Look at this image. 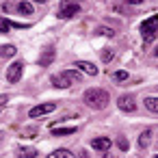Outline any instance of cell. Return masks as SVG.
I'll use <instances>...</instances> for the list:
<instances>
[{
    "label": "cell",
    "mask_w": 158,
    "mask_h": 158,
    "mask_svg": "<svg viewBox=\"0 0 158 158\" xmlns=\"http://www.w3.org/2000/svg\"><path fill=\"white\" fill-rule=\"evenodd\" d=\"M82 100H85V104L91 106V108H104V106L108 104L110 95H108V91H104V89H87L85 95H82Z\"/></svg>",
    "instance_id": "obj_1"
},
{
    "label": "cell",
    "mask_w": 158,
    "mask_h": 158,
    "mask_svg": "<svg viewBox=\"0 0 158 158\" xmlns=\"http://www.w3.org/2000/svg\"><path fill=\"white\" fill-rule=\"evenodd\" d=\"M139 31H141L143 39H145V41H149V39L154 37V33L158 31V13H156V15H149L147 20H143V22H141V26H139Z\"/></svg>",
    "instance_id": "obj_2"
},
{
    "label": "cell",
    "mask_w": 158,
    "mask_h": 158,
    "mask_svg": "<svg viewBox=\"0 0 158 158\" xmlns=\"http://www.w3.org/2000/svg\"><path fill=\"white\" fill-rule=\"evenodd\" d=\"M54 108H56V104H54V102H46V104H39V106L31 108V110H28V117H31V119H37V117H44V115L52 113Z\"/></svg>",
    "instance_id": "obj_3"
},
{
    "label": "cell",
    "mask_w": 158,
    "mask_h": 158,
    "mask_svg": "<svg viewBox=\"0 0 158 158\" xmlns=\"http://www.w3.org/2000/svg\"><path fill=\"white\" fill-rule=\"evenodd\" d=\"M117 106H119V110H123V113H132V110L136 108V100H134V95H121V98L117 100Z\"/></svg>",
    "instance_id": "obj_4"
},
{
    "label": "cell",
    "mask_w": 158,
    "mask_h": 158,
    "mask_svg": "<svg viewBox=\"0 0 158 158\" xmlns=\"http://www.w3.org/2000/svg\"><path fill=\"white\" fill-rule=\"evenodd\" d=\"M22 69H24V65L18 61V63H13L9 69H7V80L9 82H18L20 78H22Z\"/></svg>",
    "instance_id": "obj_5"
},
{
    "label": "cell",
    "mask_w": 158,
    "mask_h": 158,
    "mask_svg": "<svg viewBox=\"0 0 158 158\" xmlns=\"http://www.w3.org/2000/svg\"><path fill=\"white\" fill-rule=\"evenodd\" d=\"M91 147L98 149V152H108L110 149V139L108 136H95L91 141Z\"/></svg>",
    "instance_id": "obj_6"
},
{
    "label": "cell",
    "mask_w": 158,
    "mask_h": 158,
    "mask_svg": "<svg viewBox=\"0 0 158 158\" xmlns=\"http://www.w3.org/2000/svg\"><path fill=\"white\" fill-rule=\"evenodd\" d=\"M78 11H80V7H78L76 2H72V5H63V9H61V13H59V15H61L63 20H67V18H74Z\"/></svg>",
    "instance_id": "obj_7"
},
{
    "label": "cell",
    "mask_w": 158,
    "mask_h": 158,
    "mask_svg": "<svg viewBox=\"0 0 158 158\" xmlns=\"http://www.w3.org/2000/svg\"><path fill=\"white\" fill-rule=\"evenodd\" d=\"M76 67L82 69V72L89 74V76H98V67H95L91 61H76Z\"/></svg>",
    "instance_id": "obj_8"
},
{
    "label": "cell",
    "mask_w": 158,
    "mask_h": 158,
    "mask_svg": "<svg viewBox=\"0 0 158 158\" xmlns=\"http://www.w3.org/2000/svg\"><path fill=\"white\" fill-rule=\"evenodd\" d=\"M52 85L56 87V89H69V80H67V76L61 72V74H56V76H52Z\"/></svg>",
    "instance_id": "obj_9"
},
{
    "label": "cell",
    "mask_w": 158,
    "mask_h": 158,
    "mask_svg": "<svg viewBox=\"0 0 158 158\" xmlns=\"http://www.w3.org/2000/svg\"><path fill=\"white\" fill-rule=\"evenodd\" d=\"M18 158H37L35 147H18Z\"/></svg>",
    "instance_id": "obj_10"
},
{
    "label": "cell",
    "mask_w": 158,
    "mask_h": 158,
    "mask_svg": "<svg viewBox=\"0 0 158 158\" xmlns=\"http://www.w3.org/2000/svg\"><path fill=\"white\" fill-rule=\"evenodd\" d=\"M52 59H54V48L46 46V48H44V56L39 59V63H41V65H48V63H50Z\"/></svg>",
    "instance_id": "obj_11"
},
{
    "label": "cell",
    "mask_w": 158,
    "mask_h": 158,
    "mask_svg": "<svg viewBox=\"0 0 158 158\" xmlns=\"http://www.w3.org/2000/svg\"><path fill=\"white\" fill-rule=\"evenodd\" d=\"M74 132H76L74 126H69V128H52V134L54 136H67V134H74Z\"/></svg>",
    "instance_id": "obj_12"
},
{
    "label": "cell",
    "mask_w": 158,
    "mask_h": 158,
    "mask_svg": "<svg viewBox=\"0 0 158 158\" xmlns=\"http://www.w3.org/2000/svg\"><path fill=\"white\" fill-rule=\"evenodd\" d=\"M15 52H18L15 46H0V56H2V59H11Z\"/></svg>",
    "instance_id": "obj_13"
},
{
    "label": "cell",
    "mask_w": 158,
    "mask_h": 158,
    "mask_svg": "<svg viewBox=\"0 0 158 158\" xmlns=\"http://www.w3.org/2000/svg\"><path fill=\"white\" fill-rule=\"evenodd\" d=\"M18 13L31 15V13H33V2H18Z\"/></svg>",
    "instance_id": "obj_14"
},
{
    "label": "cell",
    "mask_w": 158,
    "mask_h": 158,
    "mask_svg": "<svg viewBox=\"0 0 158 158\" xmlns=\"http://www.w3.org/2000/svg\"><path fill=\"white\" fill-rule=\"evenodd\" d=\"M48 158H74V154L69 149H54Z\"/></svg>",
    "instance_id": "obj_15"
},
{
    "label": "cell",
    "mask_w": 158,
    "mask_h": 158,
    "mask_svg": "<svg viewBox=\"0 0 158 158\" xmlns=\"http://www.w3.org/2000/svg\"><path fill=\"white\" fill-rule=\"evenodd\" d=\"M143 104L147 106V110L158 113V98H145V102H143Z\"/></svg>",
    "instance_id": "obj_16"
},
{
    "label": "cell",
    "mask_w": 158,
    "mask_h": 158,
    "mask_svg": "<svg viewBox=\"0 0 158 158\" xmlns=\"http://www.w3.org/2000/svg\"><path fill=\"white\" fill-rule=\"evenodd\" d=\"M95 35H98V37H113L115 31L108 28V26H100V28H95Z\"/></svg>",
    "instance_id": "obj_17"
},
{
    "label": "cell",
    "mask_w": 158,
    "mask_h": 158,
    "mask_svg": "<svg viewBox=\"0 0 158 158\" xmlns=\"http://www.w3.org/2000/svg\"><path fill=\"white\" fill-rule=\"evenodd\" d=\"M149 139H152V132L145 130V132L139 136V145H141V147H147V145H149Z\"/></svg>",
    "instance_id": "obj_18"
},
{
    "label": "cell",
    "mask_w": 158,
    "mask_h": 158,
    "mask_svg": "<svg viewBox=\"0 0 158 158\" xmlns=\"http://www.w3.org/2000/svg\"><path fill=\"white\" fill-rule=\"evenodd\" d=\"M63 74L67 76V80H69V82H80V80H82V78H80V74H76V72H72V69H65Z\"/></svg>",
    "instance_id": "obj_19"
},
{
    "label": "cell",
    "mask_w": 158,
    "mask_h": 158,
    "mask_svg": "<svg viewBox=\"0 0 158 158\" xmlns=\"http://www.w3.org/2000/svg\"><path fill=\"white\" fill-rule=\"evenodd\" d=\"M128 76H130V74H128V72H123V69L115 72V80H117V82H123V80H128Z\"/></svg>",
    "instance_id": "obj_20"
},
{
    "label": "cell",
    "mask_w": 158,
    "mask_h": 158,
    "mask_svg": "<svg viewBox=\"0 0 158 158\" xmlns=\"http://www.w3.org/2000/svg\"><path fill=\"white\" fill-rule=\"evenodd\" d=\"M9 28H11V22L7 18H0V33H7Z\"/></svg>",
    "instance_id": "obj_21"
},
{
    "label": "cell",
    "mask_w": 158,
    "mask_h": 158,
    "mask_svg": "<svg viewBox=\"0 0 158 158\" xmlns=\"http://www.w3.org/2000/svg\"><path fill=\"white\" fill-rule=\"evenodd\" d=\"M102 61L104 63H110L113 61V50H102Z\"/></svg>",
    "instance_id": "obj_22"
},
{
    "label": "cell",
    "mask_w": 158,
    "mask_h": 158,
    "mask_svg": "<svg viewBox=\"0 0 158 158\" xmlns=\"http://www.w3.org/2000/svg\"><path fill=\"white\" fill-rule=\"evenodd\" d=\"M117 145H119V149H121V152H126V149L130 147V145H128V141H126V136H119V139H117Z\"/></svg>",
    "instance_id": "obj_23"
},
{
    "label": "cell",
    "mask_w": 158,
    "mask_h": 158,
    "mask_svg": "<svg viewBox=\"0 0 158 158\" xmlns=\"http://www.w3.org/2000/svg\"><path fill=\"white\" fill-rule=\"evenodd\" d=\"M7 102H9V95H0V108H2Z\"/></svg>",
    "instance_id": "obj_24"
},
{
    "label": "cell",
    "mask_w": 158,
    "mask_h": 158,
    "mask_svg": "<svg viewBox=\"0 0 158 158\" xmlns=\"http://www.w3.org/2000/svg\"><path fill=\"white\" fill-rule=\"evenodd\" d=\"M126 2H128V5H141L143 0H126Z\"/></svg>",
    "instance_id": "obj_25"
},
{
    "label": "cell",
    "mask_w": 158,
    "mask_h": 158,
    "mask_svg": "<svg viewBox=\"0 0 158 158\" xmlns=\"http://www.w3.org/2000/svg\"><path fill=\"white\" fill-rule=\"evenodd\" d=\"M154 56H156V59H158V46H156V48H154Z\"/></svg>",
    "instance_id": "obj_26"
},
{
    "label": "cell",
    "mask_w": 158,
    "mask_h": 158,
    "mask_svg": "<svg viewBox=\"0 0 158 158\" xmlns=\"http://www.w3.org/2000/svg\"><path fill=\"white\" fill-rule=\"evenodd\" d=\"M33 2H37V5H41V2H48V0H33Z\"/></svg>",
    "instance_id": "obj_27"
},
{
    "label": "cell",
    "mask_w": 158,
    "mask_h": 158,
    "mask_svg": "<svg viewBox=\"0 0 158 158\" xmlns=\"http://www.w3.org/2000/svg\"><path fill=\"white\" fill-rule=\"evenodd\" d=\"M156 158H158V156H156Z\"/></svg>",
    "instance_id": "obj_28"
}]
</instances>
